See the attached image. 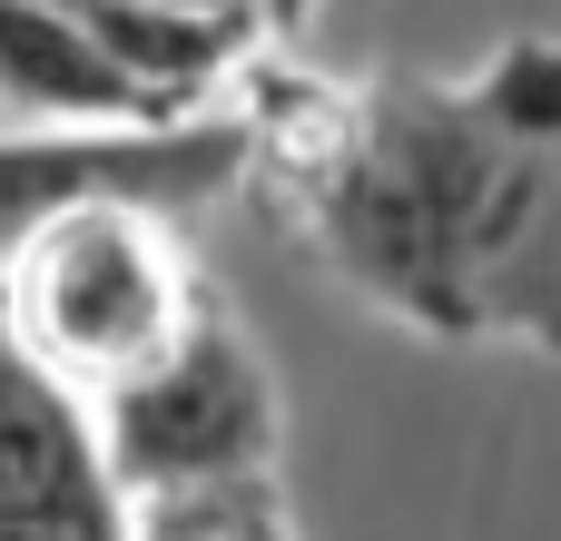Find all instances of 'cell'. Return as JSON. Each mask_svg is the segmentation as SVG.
I'll list each match as a JSON object with an SVG mask.
<instances>
[{
	"instance_id": "7",
	"label": "cell",
	"mask_w": 561,
	"mask_h": 541,
	"mask_svg": "<svg viewBox=\"0 0 561 541\" xmlns=\"http://www.w3.org/2000/svg\"><path fill=\"white\" fill-rule=\"evenodd\" d=\"M138 10H187V20H247V30H256V0H138Z\"/></svg>"
},
{
	"instance_id": "4",
	"label": "cell",
	"mask_w": 561,
	"mask_h": 541,
	"mask_svg": "<svg viewBox=\"0 0 561 541\" xmlns=\"http://www.w3.org/2000/svg\"><path fill=\"white\" fill-rule=\"evenodd\" d=\"M247 187V118L237 108H187V118H118V128H0V256L39 237L49 217L89 197L128 207H217Z\"/></svg>"
},
{
	"instance_id": "5",
	"label": "cell",
	"mask_w": 561,
	"mask_h": 541,
	"mask_svg": "<svg viewBox=\"0 0 561 541\" xmlns=\"http://www.w3.org/2000/svg\"><path fill=\"white\" fill-rule=\"evenodd\" d=\"M0 541H128V503L99 473L89 414L30 375L0 335Z\"/></svg>"
},
{
	"instance_id": "2",
	"label": "cell",
	"mask_w": 561,
	"mask_h": 541,
	"mask_svg": "<svg viewBox=\"0 0 561 541\" xmlns=\"http://www.w3.org/2000/svg\"><path fill=\"white\" fill-rule=\"evenodd\" d=\"M207 296L217 286L187 266L178 217L128 207V197H89V207L49 217L39 237H20L0 256V335L69 404L138 375Z\"/></svg>"
},
{
	"instance_id": "1",
	"label": "cell",
	"mask_w": 561,
	"mask_h": 541,
	"mask_svg": "<svg viewBox=\"0 0 561 541\" xmlns=\"http://www.w3.org/2000/svg\"><path fill=\"white\" fill-rule=\"evenodd\" d=\"M247 187L375 315L561 365V39L473 79H306L247 59Z\"/></svg>"
},
{
	"instance_id": "8",
	"label": "cell",
	"mask_w": 561,
	"mask_h": 541,
	"mask_svg": "<svg viewBox=\"0 0 561 541\" xmlns=\"http://www.w3.org/2000/svg\"><path fill=\"white\" fill-rule=\"evenodd\" d=\"M325 0H256V30H306Z\"/></svg>"
},
{
	"instance_id": "6",
	"label": "cell",
	"mask_w": 561,
	"mask_h": 541,
	"mask_svg": "<svg viewBox=\"0 0 561 541\" xmlns=\"http://www.w3.org/2000/svg\"><path fill=\"white\" fill-rule=\"evenodd\" d=\"M0 108L39 128H118V118H168L69 0H0Z\"/></svg>"
},
{
	"instance_id": "3",
	"label": "cell",
	"mask_w": 561,
	"mask_h": 541,
	"mask_svg": "<svg viewBox=\"0 0 561 541\" xmlns=\"http://www.w3.org/2000/svg\"><path fill=\"white\" fill-rule=\"evenodd\" d=\"M108 493L138 513L168 503H217V493H266L276 483V375L256 355V335L227 315V296H207L138 375H118L108 394L79 404Z\"/></svg>"
}]
</instances>
